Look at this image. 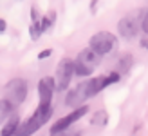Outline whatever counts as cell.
<instances>
[{
    "label": "cell",
    "instance_id": "obj_4",
    "mask_svg": "<svg viewBox=\"0 0 148 136\" xmlns=\"http://www.w3.org/2000/svg\"><path fill=\"white\" fill-rule=\"evenodd\" d=\"M27 98V82L24 78H14L5 85V100H9L13 105L24 103Z\"/></svg>",
    "mask_w": 148,
    "mask_h": 136
},
{
    "label": "cell",
    "instance_id": "obj_3",
    "mask_svg": "<svg viewBox=\"0 0 148 136\" xmlns=\"http://www.w3.org/2000/svg\"><path fill=\"white\" fill-rule=\"evenodd\" d=\"M116 44H117V38L108 31H99V33L92 35L90 40H88V45H90L92 49H96L99 55H108V53H112Z\"/></svg>",
    "mask_w": 148,
    "mask_h": 136
},
{
    "label": "cell",
    "instance_id": "obj_11",
    "mask_svg": "<svg viewBox=\"0 0 148 136\" xmlns=\"http://www.w3.org/2000/svg\"><path fill=\"white\" fill-rule=\"evenodd\" d=\"M20 125V120L16 114H11L9 120H5V125L2 129V136H11V134H16V129Z\"/></svg>",
    "mask_w": 148,
    "mask_h": 136
},
{
    "label": "cell",
    "instance_id": "obj_1",
    "mask_svg": "<svg viewBox=\"0 0 148 136\" xmlns=\"http://www.w3.org/2000/svg\"><path fill=\"white\" fill-rule=\"evenodd\" d=\"M51 116H53V107H51V103H38L34 114L29 120H25L22 125H18L16 134H33V133H36L42 125H45L49 122Z\"/></svg>",
    "mask_w": 148,
    "mask_h": 136
},
{
    "label": "cell",
    "instance_id": "obj_15",
    "mask_svg": "<svg viewBox=\"0 0 148 136\" xmlns=\"http://www.w3.org/2000/svg\"><path fill=\"white\" fill-rule=\"evenodd\" d=\"M92 71H94V67H88V65H85V64H81V62H74V74L76 76H90L92 74Z\"/></svg>",
    "mask_w": 148,
    "mask_h": 136
},
{
    "label": "cell",
    "instance_id": "obj_9",
    "mask_svg": "<svg viewBox=\"0 0 148 136\" xmlns=\"http://www.w3.org/2000/svg\"><path fill=\"white\" fill-rule=\"evenodd\" d=\"M101 58H103V55H99L96 49H92L90 45H88L87 49H83V51L79 53L76 60H78V62H81V64H85V65H88V67H94V69H96V67L99 65Z\"/></svg>",
    "mask_w": 148,
    "mask_h": 136
},
{
    "label": "cell",
    "instance_id": "obj_20",
    "mask_svg": "<svg viewBox=\"0 0 148 136\" xmlns=\"http://www.w3.org/2000/svg\"><path fill=\"white\" fill-rule=\"evenodd\" d=\"M141 29L148 35V13H146V17H145V20H143V26H141Z\"/></svg>",
    "mask_w": 148,
    "mask_h": 136
},
{
    "label": "cell",
    "instance_id": "obj_16",
    "mask_svg": "<svg viewBox=\"0 0 148 136\" xmlns=\"http://www.w3.org/2000/svg\"><path fill=\"white\" fill-rule=\"evenodd\" d=\"M54 20H56V13H54V11H49V15H45V17H43V18L40 20V24H42V29H43V33H45V31H49V29L53 27Z\"/></svg>",
    "mask_w": 148,
    "mask_h": 136
},
{
    "label": "cell",
    "instance_id": "obj_17",
    "mask_svg": "<svg viewBox=\"0 0 148 136\" xmlns=\"http://www.w3.org/2000/svg\"><path fill=\"white\" fill-rule=\"evenodd\" d=\"M42 33H43L42 24H40L38 20H33V24L29 26V36H31L33 40H38L40 36H42Z\"/></svg>",
    "mask_w": 148,
    "mask_h": 136
},
{
    "label": "cell",
    "instance_id": "obj_8",
    "mask_svg": "<svg viewBox=\"0 0 148 136\" xmlns=\"http://www.w3.org/2000/svg\"><path fill=\"white\" fill-rule=\"evenodd\" d=\"M54 91H56V80H54L53 76H43V78L38 82L40 103H51Z\"/></svg>",
    "mask_w": 148,
    "mask_h": 136
},
{
    "label": "cell",
    "instance_id": "obj_14",
    "mask_svg": "<svg viewBox=\"0 0 148 136\" xmlns=\"http://www.w3.org/2000/svg\"><path fill=\"white\" fill-rule=\"evenodd\" d=\"M13 109H14V105L9 100H0V125L13 114Z\"/></svg>",
    "mask_w": 148,
    "mask_h": 136
},
{
    "label": "cell",
    "instance_id": "obj_13",
    "mask_svg": "<svg viewBox=\"0 0 148 136\" xmlns=\"http://www.w3.org/2000/svg\"><path fill=\"white\" fill-rule=\"evenodd\" d=\"M132 64H134V56H132V55H123V56L119 58V62H117L116 71L119 73V74H125V73L130 71Z\"/></svg>",
    "mask_w": 148,
    "mask_h": 136
},
{
    "label": "cell",
    "instance_id": "obj_22",
    "mask_svg": "<svg viewBox=\"0 0 148 136\" xmlns=\"http://www.w3.org/2000/svg\"><path fill=\"white\" fill-rule=\"evenodd\" d=\"M5 27H7V26H5V20L0 18V33H5Z\"/></svg>",
    "mask_w": 148,
    "mask_h": 136
},
{
    "label": "cell",
    "instance_id": "obj_21",
    "mask_svg": "<svg viewBox=\"0 0 148 136\" xmlns=\"http://www.w3.org/2000/svg\"><path fill=\"white\" fill-rule=\"evenodd\" d=\"M38 17H40L38 11H36L34 7H33V9H31V20H38Z\"/></svg>",
    "mask_w": 148,
    "mask_h": 136
},
{
    "label": "cell",
    "instance_id": "obj_6",
    "mask_svg": "<svg viewBox=\"0 0 148 136\" xmlns=\"http://www.w3.org/2000/svg\"><path fill=\"white\" fill-rule=\"evenodd\" d=\"M88 112V107L87 105H79V107H76L72 112H69L67 116H63V118H60L58 122L51 127V134H58V133H63L67 127H71L72 124H76L78 120H81L85 114Z\"/></svg>",
    "mask_w": 148,
    "mask_h": 136
},
{
    "label": "cell",
    "instance_id": "obj_18",
    "mask_svg": "<svg viewBox=\"0 0 148 136\" xmlns=\"http://www.w3.org/2000/svg\"><path fill=\"white\" fill-rule=\"evenodd\" d=\"M119 78H121V74L117 73V71H112V73H110L108 76H107V87H108V85H112V84H116V82L119 80Z\"/></svg>",
    "mask_w": 148,
    "mask_h": 136
},
{
    "label": "cell",
    "instance_id": "obj_12",
    "mask_svg": "<svg viewBox=\"0 0 148 136\" xmlns=\"http://www.w3.org/2000/svg\"><path fill=\"white\" fill-rule=\"evenodd\" d=\"M108 124V112L107 111H103V109H99V111H96L94 114H92V118H90V125H94V127H105Z\"/></svg>",
    "mask_w": 148,
    "mask_h": 136
},
{
    "label": "cell",
    "instance_id": "obj_10",
    "mask_svg": "<svg viewBox=\"0 0 148 136\" xmlns=\"http://www.w3.org/2000/svg\"><path fill=\"white\" fill-rule=\"evenodd\" d=\"M107 87V76H94L92 80L87 82V89H88V96H96L99 93V91H103Z\"/></svg>",
    "mask_w": 148,
    "mask_h": 136
},
{
    "label": "cell",
    "instance_id": "obj_5",
    "mask_svg": "<svg viewBox=\"0 0 148 136\" xmlns=\"http://www.w3.org/2000/svg\"><path fill=\"white\" fill-rule=\"evenodd\" d=\"M74 74V62L71 58H62L58 62V67H56V89L58 91H63L67 89L69 84H71V78Z\"/></svg>",
    "mask_w": 148,
    "mask_h": 136
},
{
    "label": "cell",
    "instance_id": "obj_7",
    "mask_svg": "<svg viewBox=\"0 0 148 136\" xmlns=\"http://www.w3.org/2000/svg\"><path fill=\"white\" fill-rule=\"evenodd\" d=\"M87 98H90L88 96V89H87V82H81V84H78V87H74L67 94L65 103H67L69 107L76 109V107H79V105H83V102L87 100Z\"/></svg>",
    "mask_w": 148,
    "mask_h": 136
},
{
    "label": "cell",
    "instance_id": "obj_2",
    "mask_svg": "<svg viewBox=\"0 0 148 136\" xmlns=\"http://www.w3.org/2000/svg\"><path fill=\"white\" fill-rule=\"evenodd\" d=\"M146 13H148V9H136V11L128 13L127 17H123L117 22V33L123 38H134V36H137Z\"/></svg>",
    "mask_w": 148,
    "mask_h": 136
},
{
    "label": "cell",
    "instance_id": "obj_23",
    "mask_svg": "<svg viewBox=\"0 0 148 136\" xmlns=\"http://www.w3.org/2000/svg\"><path fill=\"white\" fill-rule=\"evenodd\" d=\"M146 49H148V44H146Z\"/></svg>",
    "mask_w": 148,
    "mask_h": 136
},
{
    "label": "cell",
    "instance_id": "obj_19",
    "mask_svg": "<svg viewBox=\"0 0 148 136\" xmlns=\"http://www.w3.org/2000/svg\"><path fill=\"white\" fill-rule=\"evenodd\" d=\"M51 55H53V49H43V51H40L38 58H40V60H43V58H49Z\"/></svg>",
    "mask_w": 148,
    "mask_h": 136
}]
</instances>
